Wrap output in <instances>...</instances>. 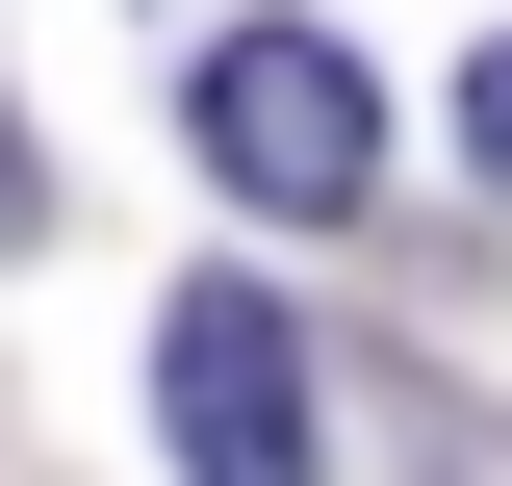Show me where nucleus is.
I'll return each mask as SVG.
<instances>
[{
  "mask_svg": "<svg viewBox=\"0 0 512 486\" xmlns=\"http://www.w3.org/2000/svg\"><path fill=\"white\" fill-rule=\"evenodd\" d=\"M180 128H205V180H231L256 231L384 205V77L333 52V26H205V52H180Z\"/></svg>",
  "mask_w": 512,
  "mask_h": 486,
  "instance_id": "f257e3e1",
  "label": "nucleus"
},
{
  "mask_svg": "<svg viewBox=\"0 0 512 486\" xmlns=\"http://www.w3.org/2000/svg\"><path fill=\"white\" fill-rule=\"evenodd\" d=\"M154 435H180V486H333L308 333H282L256 282H180V307H154Z\"/></svg>",
  "mask_w": 512,
  "mask_h": 486,
  "instance_id": "f03ea898",
  "label": "nucleus"
},
{
  "mask_svg": "<svg viewBox=\"0 0 512 486\" xmlns=\"http://www.w3.org/2000/svg\"><path fill=\"white\" fill-rule=\"evenodd\" d=\"M461 180H512V52H461Z\"/></svg>",
  "mask_w": 512,
  "mask_h": 486,
  "instance_id": "7ed1b4c3",
  "label": "nucleus"
},
{
  "mask_svg": "<svg viewBox=\"0 0 512 486\" xmlns=\"http://www.w3.org/2000/svg\"><path fill=\"white\" fill-rule=\"evenodd\" d=\"M26 231H52V154H26V128H0V256H26Z\"/></svg>",
  "mask_w": 512,
  "mask_h": 486,
  "instance_id": "20e7f679",
  "label": "nucleus"
}]
</instances>
